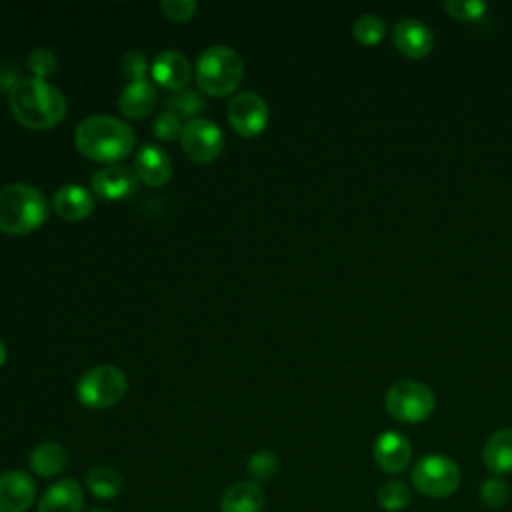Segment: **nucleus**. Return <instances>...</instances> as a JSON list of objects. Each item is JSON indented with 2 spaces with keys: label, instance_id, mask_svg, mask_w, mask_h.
<instances>
[{
  "label": "nucleus",
  "instance_id": "obj_1",
  "mask_svg": "<svg viewBox=\"0 0 512 512\" xmlns=\"http://www.w3.org/2000/svg\"><path fill=\"white\" fill-rule=\"evenodd\" d=\"M76 148L90 160L102 164H118L136 144L132 126L116 116L94 114L78 122L74 130Z\"/></svg>",
  "mask_w": 512,
  "mask_h": 512
},
{
  "label": "nucleus",
  "instance_id": "obj_2",
  "mask_svg": "<svg viewBox=\"0 0 512 512\" xmlns=\"http://www.w3.org/2000/svg\"><path fill=\"white\" fill-rule=\"evenodd\" d=\"M14 118L30 130H48L66 116V98L60 88L44 78L24 76L10 92Z\"/></svg>",
  "mask_w": 512,
  "mask_h": 512
},
{
  "label": "nucleus",
  "instance_id": "obj_3",
  "mask_svg": "<svg viewBox=\"0 0 512 512\" xmlns=\"http://www.w3.org/2000/svg\"><path fill=\"white\" fill-rule=\"evenodd\" d=\"M50 206L44 194L30 184L12 182L0 188V230L22 236L38 230L48 220Z\"/></svg>",
  "mask_w": 512,
  "mask_h": 512
},
{
  "label": "nucleus",
  "instance_id": "obj_4",
  "mask_svg": "<svg viewBox=\"0 0 512 512\" xmlns=\"http://www.w3.org/2000/svg\"><path fill=\"white\" fill-rule=\"evenodd\" d=\"M244 76L242 56L226 44L208 46L196 60L194 78L200 92L208 96L232 94Z\"/></svg>",
  "mask_w": 512,
  "mask_h": 512
},
{
  "label": "nucleus",
  "instance_id": "obj_5",
  "mask_svg": "<svg viewBox=\"0 0 512 512\" xmlns=\"http://www.w3.org/2000/svg\"><path fill=\"white\" fill-rule=\"evenodd\" d=\"M128 390V378L114 364H98L86 370L76 382V398L82 406L102 410L118 404Z\"/></svg>",
  "mask_w": 512,
  "mask_h": 512
},
{
  "label": "nucleus",
  "instance_id": "obj_6",
  "mask_svg": "<svg viewBox=\"0 0 512 512\" xmlns=\"http://www.w3.org/2000/svg\"><path fill=\"white\" fill-rule=\"evenodd\" d=\"M388 414L404 424H418L428 420L436 408L434 392L418 380H396L384 396Z\"/></svg>",
  "mask_w": 512,
  "mask_h": 512
},
{
  "label": "nucleus",
  "instance_id": "obj_7",
  "mask_svg": "<svg viewBox=\"0 0 512 512\" xmlns=\"http://www.w3.org/2000/svg\"><path fill=\"white\" fill-rule=\"evenodd\" d=\"M414 488L430 498H446L460 486L458 464L444 454H426L416 460L410 472Z\"/></svg>",
  "mask_w": 512,
  "mask_h": 512
},
{
  "label": "nucleus",
  "instance_id": "obj_8",
  "mask_svg": "<svg viewBox=\"0 0 512 512\" xmlns=\"http://www.w3.org/2000/svg\"><path fill=\"white\" fill-rule=\"evenodd\" d=\"M180 144L192 162L208 164L220 156L224 148V132L208 118H194L184 124Z\"/></svg>",
  "mask_w": 512,
  "mask_h": 512
},
{
  "label": "nucleus",
  "instance_id": "obj_9",
  "mask_svg": "<svg viewBox=\"0 0 512 512\" xmlns=\"http://www.w3.org/2000/svg\"><path fill=\"white\" fill-rule=\"evenodd\" d=\"M226 116L236 134L252 138L258 136L268 124V104L258 92L244 90L230 98Z\"/></svg>",
  "mask_w": 512,
  "mask_h": 512
},
{
  "label": "nucleus",
  "instance_id": "obj_10",
  "mask_svg": "<svg viewBox=\"0 0 512 512\" xmlns=\"http://www.w3.org/2000/svg\"><path fill=\"white\" fill-rule=\"evenodd\" d=\"M136 172L122 164H108L90 178L92 192L104 200H122L138 192Z\"/></svg>",
  "mask_w": 512,
  "mask_h": 512
},
{
  "label": "nucleus",
  "instance_id": "obj_11",
  "mask_svg": "<svg viewBox=\"0 0 512 512\" xmlns=\"http://www.w3.org/2000/svg\"><path fill=\"white\" fill-rule=\"evenodd\" d=\"M36 482L24 470L0 474V512H26L36 500Z\"/></svg>",
  "mask_w": 512,
  "mask_h": 512
},
{
  "label": "nucleus",
  "instance_id": "obj_12",
  "mask_svg": "<svg viewBox=\"0 0 512 512\" xmlns=\"http://www.w3.org/2000/svg\"><path fill=\"white\" fill-rule=\"evenodd\" d=\"M392 40L398 52L408 58H424L434 48L432 30L416 18H400L392 28Z\"/></svg>",
  "mask_w": 512,
  "mask_h": 512
},
{
  "label": "nucleus",
  "instance_id": "obj_13",
  "mask_svg": "<svg viewBox=\"0 0 512 512\" xmlns=\"http://www.w3.org/2000/svg\"><path fill=\"white\" fill-rule=\"evenodd\" d=\"M150 76L158 86L178 92V90L186 88V84L192 76V68H190L188 58L184 54H180L178 50H162L152 60Z\"/></svg>",
  "mask_w": 512,
  "mask_h": 512
},
{
  "label": "nucleus",
  "instance_id": "obj_14",
  "mask_svg": "<svg viewBox=\"0 0 512 512\" xmlns=\"http://www.w3.org/2000/svg\"><path fill=\"white\" fill-rule=\"evenodd\" d=\"M374 460L384 472L400 474L412 460V446L404 434L386 430L374 442Z\"/></svg>",
  "mask_w": 512,
  "mask_h": 512
},
{
  "label": "nucleus",
  "instance_id": "obj_15",
  "mask_svg": "<svg viewBox=\"0 0 512 512\" xmlns=\"http://www.w3.org/2000/svg\"><path fill=\"white\" fill-rule=\"evenodd\" d=\"M134 172L146 186H164L172 178V160L168 152L156 144H144L136 152Z\"/></svg>",
  "mask_w": 512,
  "mask_h": 512
},
{
  "label": "nucleus",
  "instance_id": "obj_16",
  "mask_svg": "<svg viewBox=\"0 0 512 512\" xmlns=\"http://www.w3.org/2000/svg\"><path fill=\"white\" fill-rule=\"evenodd\" d=\"M82 508L84 490L74 478H60L50 484L36 504V512H82Z\"/></svg>",
  "mask_w": 512,
  "mask_h": 512
},
{
  "label": "nucleus",
  "instance_id": "obj_17",
  "mask_svg": "<svg viewBox=\"0 0 512 512\" xmlns=\"http://www.w3.org/2000/svg\"><path fill=\"white\" fill-rule=\"evenodd\" d=\"M52 208L60 218L68 222H78L92 214L94 196L88 192V188L80 184H66L54 192Z\"/></svg>",
  "mask_w": 512,
  "mask_h": 512
},
{
  "label": "nucleus",
  "instance_id": "obj_18",
  "mask_svg": "<svg viewBox=\"0 0 512 512\" xmlns=\"http://www.w3.org/2000/svg\"><path fill=\"white\" fill-rule=\"evenodd\" d=\"M156 104V86L150 78L132 80L128 82L120 96H118V108L126 118H144L152 112Z\"/></svg>",
  "mask_w": 512,
  "mask_h": 512
},
{
  "label": "nucleus",
  "instance_id": "obj_19",
  "mask_svg": "<svg viewBox=\"0 0 512 512\" xmlns=\"http://www.w3.org/2000/svg\"><path fill=\"white\" fill-rule=\"evenodd\" d=\"M266 494L260 484L252 480H240L230 484L220 496L222 512H262Z\"/></svg>",
  "mask_w": 512,
  "mask_h": 512
},
{
  "label": "nucleus",
  "instance_id": "obj_20",
  "mask_svg": "<svg viewBox=\"0 0 512 512\" xmlns=\"http://www.w3.org/2000/svg\"><path fill=\"white\" fill-rule=\"evenodd\" d=\"M30 470L40 478H50L68 466V452L58 442H40L32 448L28 456Z\"/></svg>",
  "mask_w": 512,
  "mask_h": 512
},
{
  "label": "nucleus",
  "instance_id": "obj_21",
  "mask_svg": "<svg viewBox=\"0 0 512 512\" xmlns=\"http://www.w3.org/2000/svg\"><path fill=\"white\" fill-rule=\"evenodd\" d=\"M482 460H484V466L494 476L512 472V428L496 430L486 440L482 450Z\"/></svg>",
  "mask_w": 512,
  "mask_h": 512
},
{
  "label": "nucleus",
  "instance_id": "obj_22",
  "mask_svg": "<svg viewBox=\"0 0 512 512\" xmlns=\"http://www.w3.org/2000/svg\"><path fill=\"white\" fill-rule=\"evenodd\" d=\"M86 488L92 496L100 498V500H110V498H116L120 492H122V486H124V480H122V474L112 468V466H94L86 472Z\"/></svg>",
  "mask_w": 512,
  "mask_h": 512
},
{
  "label": "nucleus",
  "instance_id": "obj_23",
  "mask_svg": "<svg viewBox=\"0 0 512 512\" xmlns=\"http://www.w3.org/2000/svg\"><path fill=\"white\" fill-rule=\"evenodd\" d=\"M352 34L360 44L374 46L378 44L386 34V20L380 14L364 12L360 14L352 24Z\"/></svg>",
  "mask_w": 512,
  "mask_h": 512
},
{
  "label": "nucleus",
  "instance_id": "obj_24",
  "mask_svg": "<svg viewBox=\"0 0 512 512\" xmlns=\"http://www.w3.org/2000/svg\"><path fill=\"white\" fill-rule=\"evenodd\" d=\"M166 108L172 110L174 114H178L180 118H200L198 114L204 110V98L200 92L192 90V88H182L178 92H174L172 96H168L166 100Z\"/></svg>",
  "mask_w": 512,
  "mask_h": 512
},
{
  "label": "nucleus",
  "instance_id": "obj_25",
  "mask_svg": "<svg viewBox=\"0 0 512 512\" xmlns=\"http://www.w3.org/2000/svg\"><path fill=\"white\" fill-rule=\"evenodd\" d=\"M376 498L386 512H398L410 504V488L400 480H388L378 488Z\"/></svg>",
  "mask_w": 512,
  "mask_h": 512
},
{
  "label": "nucleus",
  "instance_id": "obj_26",
  "mask_svg": "<svg viewBox=\"0 0 512 512\" xmlns=\"http://www.w3.org/2000/svg\"><path fill=\"white\" fill-rule=\"evenodd\" d=\"M278 466H280L278 456L272 450H266V448L256 450L246 462L248 474L252 476V482H256V484L272 480L278 472Z\"/></svg>",
  "mask_w": 512,
  "mask_h": 512
},
{
  "label": "nucleus",
  "instance_id": "obj_27",
  "mask_svg": "<svg viewBox=\"0 0 512 512\" xmlns=\"http://www.w3.org/2000/svg\"><path fill=\"white\" fill-rule=\"evenodd\" d=\"M442 8L456 20L474 22L486 14L488 6L484 0H444Z\"/></svg>",
  "mask_w": 512,
  "mask_h": 512
},
{
  "label": "nucleus",
  "instance_id": "obj_28",
  "mask_svg": "<svg viewBox=\"0 0 512 512\" xmlns=\"http://www.w3.org/2000/svg\"><path fill=\"white\" fill-rule=\"evenodd\" d=\"M26 66L28 70L34 74V78H48L56 72L58 68V58L56 54L50 50V48H44V46H38L34 48L30 54H28V60H26Z\"/></svg>",
  "mask_w": 512,
  "mask_h": 512
},
{
  "label": "nucleus",
  "instance_id": "obj_29",
  "mask_svg": "<svg viewBox=\"0 0 512 512\" xmlns=\"http://www.w3.org/2000/svg\"><path fill=\"white\" fill-rule=\"evenodd\" d=\"M152 132H154V136L156 138H160V140H164V142H170V140H176V138H180V134H182V118L178 116V114H174L172 110H162V112H158L156 116H154V120H152Z\"/></svg>",
  "mask_w": 512,
  "mask_h": 512
},
{
  "label": "nucleus",
  "instance_id": "obj_30",
  "mask_svg": "<svg viewBox=\"0 0 512 512\" xmlns=\"http://www.w3.org/2000/svg\"><path fill=\"white\" fill-rule=\"evenodd\" d=\"M480 498L490 508H502L510 500V486L500 476H492L480 486Z\"/></svg>",
  "mask_w": 512,
  "mask_h": 512
},
{
  "label": "nucleus",
  "instance_id": "obj_31",
  "mask_svg": "<svg viewBox=\"0 0 512 512\" xmlns=\"http://www.w3.org/2000/svg\"><path fill=\"white\" fill-rule=\"evenodd\" d=\"M120 70L122 74L132 82V80H142L146 78V70H148V60L140 50H130L122 56L120 60Z\"/></svg>",
  "mask_w": 512,
  "mask_h": 512
},
{
  "label": "nucleus",
  "instance_id": "obj_32",
  "mask_svg": "<svg viewBox=\"0 0 512 512\" xmlns=\"http://www.w3.org/2000/svg\"><path fill=\"white\" fill-rule=\"evenodd\" d=\"M198 4L194 0H162L160 10L174 22H186L196 14Z\"/></svg>",
  "mask_w": 512,
  "mask_h": 512
},
{
  "label": "nucleus",
  "instance_id": "obj_33",
  "mask_svg": "<svg viewBox=\"0 0 512 512\" xmlns=\"http://www.w3.org/2000/svg\"><path fill=\"white\" fill-rule=\"evenodd\" d=\"M6 356H8V350H6V344L0 340V366L6 362Z\"/></svg>",
  "mask_w": 512,
  "mask_h": 512
},
{
  "label": "nucleus",
  "instance_id": "obj_34",
  "mask_svg": "<svg viewBox=\"0 0 512 512\" xmlns=\"http://www.w3.org/2000/svg\"><path fill=\"white\" fill-rule=\"evenodd\" d=\"M88 512H112V510H108V508H92Z\"/></svg>",
  "mask_w": 512,
  "mask_h": 512
},
{
  "label": "nucleus",
  "instance_id": "obj_35",
  "mask_svg": "<svg viewBox=\"0 0 512 512\" xmlns=\"http://www.w3.org/2000/svg\"><path fill=\"white\" fill-rule=\"evenodd\" d=\"M4 90V82H2V76H0V92Z\"/></svg>",
  "mask_w": 512,
  "mask_h": 512
}]
</instances>
